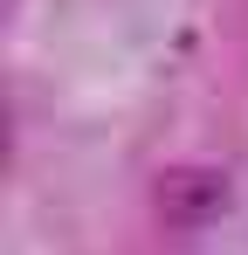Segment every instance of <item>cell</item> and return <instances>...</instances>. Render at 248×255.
<instances>
[{"mask_svg": "<svg viewBox=\"0 0 248 255\" xmlns=\"http://www.w3.org/2000/svg\"><path fill=\"white\" fill-rule=\"evenodd\" d=\"M152 200L172 228H214L221 214L235 207V193H228V172L214 166H165L152 179Z\"/></svg>", "mask_w": 248, "mask_h": 255, "instance_id": "obj_1", "label": "cell"}]
</instances>
